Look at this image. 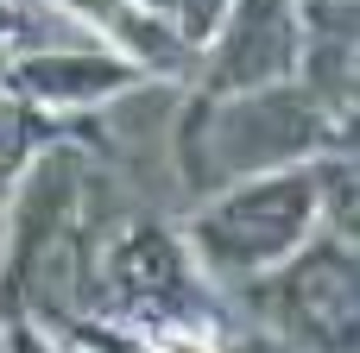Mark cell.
<instances>
[{
  "label": "cell",
  "mask_w": 360,
  "mask_h": 353,
  "mask_svg": "<svg viewBox=\"0 0 360 353\" xmlns=\"http://www.w3.org/2000/svg\"><path fill=\"white\" fill-rule=\"evenodd\" d=\"M165 353H209V347H196V341H171Z\"/></svg>",
  "instance_id": "cell-1"
}]
</instances>
